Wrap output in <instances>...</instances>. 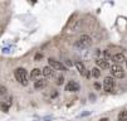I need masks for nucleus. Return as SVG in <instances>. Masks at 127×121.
<instances>
[{"instance_id":"f257e3e1","label":"nucleus","mask_w":127,"mask_h":121,"mask_svg":"<svg viewBox=\"0 0 127 121\" xmlns=\"http://www.w3.org/2000/svg\"><path fill=\"white\" fill-rule=\"evenodd\" d=\"M14 76H15L16 81L19 82L20 84H23V86H27L28 84V73H27V71L24 70L23 67L16 68L15 72H14Z\"/></svg>"},{"instance_id":"f03ea898","label":"nucleus","mask_w":127,"mask_h":121,"mask_svg":"<svg viewBox=\"0 0 127 121\" xmlns=\"http://www.w3.org/2000/svg\"><path fill=\"white\" fill-rule=\"evenodd\" d=\"M92 38H91L89 36H87V34H83V36H81V38L78 39L77 42V47L79 48H88L92 45Z\"/></svg>"},{"instance_id":"7ed1b4c3","label":"nucleus","mask_w":127,"mask_h":121,"mask_svg":"<svg viewBox=\"0 0 127 121\" xmlns=\"http://www.w3.org/2000/svg\"><path fill=\"white\" fill-rule=\"evenodd\" d=\"M111 75L113 78H123L125 77V71H123V68L122 66L120 64H113L111 67Z\"/></svg>"},{"instance_id":"20e7f679","label":"nucleus","mask_w":127,"mask_h":121,"mask_svg":"<svg viewBox=\"0 0 127 121\" xmlns=\"http://www.w3.org/2000/svg\"><path fill=\"white\" fill-rule=\"evenodd\" d=\"M113 87H115V78L112 76H108L104 78L103 81V88L106 92H111L113 91Z\"/></svg>"},{"instance_id":"39448f33","label":"nucleus","mask_w":127,"mask_h":121,"mask_svg":"<svg viewBox=\"0 0 127 121\" xmlns=\"http://www.w3.org/2000/svg\"><path fill=\"white\" fill-rule=\"evenodd\" d=\"M48 63H49V67L52 68V70H56V71H65L67 70L64 64H62L61 62L53 59V58H49L48 59Z\"/></svg>"},{"instance_id":"423d86ee","label":"nucleus","mask_w":127,"mask_h":121,"mask_svg":"<svg viewBox=\"0 0 127 121\" xmlns=\"http://www.w3.org/2000/svg\"><path fill=\"white\" fill-rule=\"evenodd\" d=\"M78 90H79V84L76 81H69L65 84V91H68V92H76Z\"/></svg>"},{"instance_id":"0eeeda50","label":"nucleus","mask_w":127,"mask_h":121,"mask_svg":"<svg viewBox=\"0 0 127 121\" xmlns=\"http://www.w3.org/2000/svg\"><path fill=\"white\" fill-rule=\"evenodd\" d=\"M125 61H126V57H125L123 53H116V54L112 56V62H113L115 64H120V66H121Z\"/></svg>"},{"instance_id":"6e6552de","label":"nucleus","mask_w":127,"mask_h":121,"mask_svg":"<svg viewBox=\"0 0 127 121\" xmlns=\"http://www.w3.org/2000/svg\"><path fill=\"white\" fill-rule=\"evenodd\" d=\"M74 64H76V68H77V71L79 72V75H81V76H83V77H86L87 70H86V67H84L83 62H81V61H77Z\"/></svg>"},{"instance_id":"1a4fd4ad","label":"nucleus","mask_w":127,"mask_h":121,"mask_svg":"<svg viewBox=\"0 0 127 121\" xmlns=\"http://www.w3.org/2000/svg\"><path fill=\"white\" fill-rule=\"evenodd\" d=\"M96 63H97V66L99 68H102V70H107V68H110V63H108V61L104 59V58H98Z\"/></svg>"},{"instance_id":"9d476101","label":"nucleus","mask_w":127,"mask_h":121,"mask_svg":"<svg viewBox=\"0 0 127 121\" xmlns=\"http://www.w3.org/2000/svg\"><path fill=\"white\" fill-rule=\"evenodd\" d=\"M47 86V81L45 80H37L34 82V88H37V90H42L44 88Z\"/></svg>"},{"instance_id":"9b49d317","label":"nucleus","mask_w":127,"mask_h":121,"mask_svg":"<svg viewBox=\"0 0 127 121\" xmlns=\"http://www.w3.org/2000/svg\"><path fill=\"white\" fill-rule=\"evenodd\" d=\"M53 72H54V70H52L49 66L48 67H44L43 70H42V75H44V77H47V78L52 77L53 76Z\"/></svg>"},{"instance_id":"f8f14e48","label":"nucleus","mask_w":127,"mask_h":121,"mask_svg":"<svg viewBox=\"0 0 127 121\" xmlns=\"http://www.w3.org/2000/svg\"><path fill=\"white\" fill-rule=\"evenodd\" d=\"M40 75H42V71L39 70V68H34V70L32 71V73H30V78L35 80V78H38Z\"/></svg>"},{"instance_id":"ddd939ff","label":"nucleus","mask_w":127,"mask_h":121,"mask_svg":"<svg viewBox=\"0 0 127 121\" xmlns=\"http://www.w3.org/2000/svg\"><path fill=\"white\" fill-rule=\"evenodd\" d=\"M91 75H92L95 78H99L101 77V71H99V68H93V70L92 71H91Z\"/></svg>"},{"instance_id":"4468645a","label":"nucleus","mask_w":127,"mask_h":121,"mask_svg":"<svg viewBox=\"0 0 127 121\" xmlns=\"http://www.w3.org/2000/svg\"><path fill=\"white\" fill-rule=\"evenodd\" d=\"M117 121H127V111H121Z\"/></svg>"},{"instance_id":"2eb2a0df","label":"nucleus","mask_w":127,"mask_h":121,"mask_svg":"<svg viewBox=\"0 0 127 121\" xmlns=\"http://www.w3.org/2000/svg\"><path fill=\"white\" fill-rule=\"evenodd\" d=\"M6 92H8V90H6L5 86L0 84V97H4V96L6 95Z\"/></svg>"},{"instance_id":"dca6fc26","label":"nucleus","mask_w":127,"mask_h":121,"mask_svg":"<svg viewBox=\"0 0 127 121\" xmlns=\"http://www.w3.org/2000/svg\"><path fill=\"white\" fill-rule=\"evenodd\" d=\"M63 83H64V77H63V76H59V77L57 78V84H58V86H62Z\"/></svg>"},{"instance_id":"f3484780","label":"nucleus","mask_w":127,"mask_h":121,"mask_svg":"<svg viewBox=\"0 0 127 121\" xmlns=\"http://www.w3.org/2000/svg\"><path fill=\"white\" fill-rule=\"evenodd\" d=\"M40 58H42V54H37V56L34 57V59H35V61H39Z\"/></svg>"},{"instance_id":"a211bd4d","label":"nucleus","mask_w":127,"mask_h":121,"mask_svg":"<svg viewBox=\"0 0 127 121\" xmlns=\"http://www.w3.org/2000/svg\"><path fill=\"white\" fill-rule=\"evenodd\" d=\"M99 121H110V120H108V119H101Z\"/></svg>"},{"instance_id":"6ab92c4d","label":"nucleus","mask_w":127,"mask_h":121,"mask_svg":"<svg viewBox=\"0 0 127 121\" xmlns=\"http://www.w3.org/2000/svg\"><path fill=\"white\" fill-rule=\"evenodd\" d=\"M125 62H126V68H127V59H126V61H125Z\"/></svg>"},{"instance_id":"aec40b11","label":"nucleus","mask_w":127,"mask_h":121,"mask_svg":"<svg viewBox=\"0 0 127 121\" xmlns=\"http://www.w3.org/2000/svg\"><path fill=\"white\" fill-rule=\"evenodd\" d=\"M0 33H1V30H0Z\"/></svg>"}]
</instances>
